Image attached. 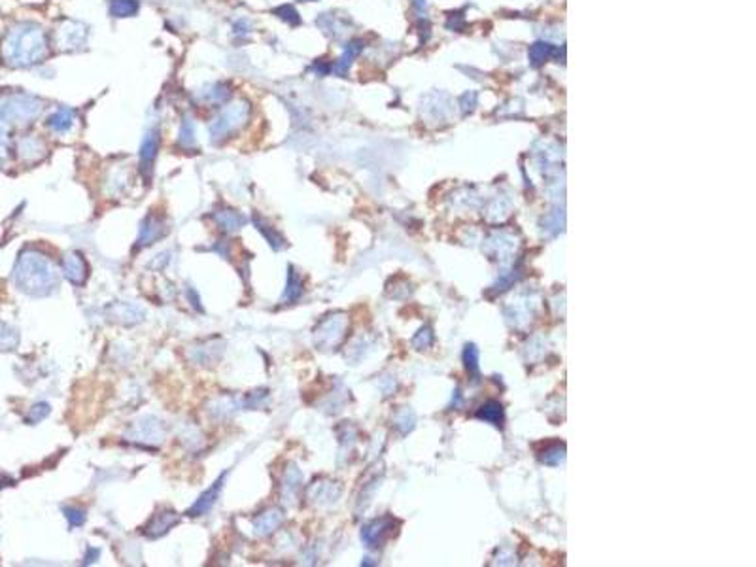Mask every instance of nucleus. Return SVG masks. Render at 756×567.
Instances as JSON below:
<instances>
[{
    "instance_id": "f257e3e1",
    "label": "nucleus",
    "mask_w": 756,
    "mask_h": 567,
    "mask_svg": "<svg viewBox=\"0 0 756 567\" xmlns=\"http://www.w3.org/2000/svg\"><path fill=\"white\" fill-rule=\"evenodd\" d=\"M17 289L33 297H46L59 286V271L50 257L36 250H25L13 269Z\"/></svg>"
},
{
    "instance_id": "f03ea898",
    "label": "nucleus",
    "mask_w": 756,
    "mask_h": 567,
    "mask_svg": "<svg viewBox=\"0 0 756 567\" xmlns=\"http://www.w3.org/2000/svg\"><path fill=\"white\" fill-rule=\"evenodd\" d=\"M47 38L44 29L36 23H17L8 31L2 42V57L10 66L25 68L46 57Z\"/></svg>"
},
{
    "instance_id": "7ed1b4c3",
    "label": "nucleus",
    "mask_w": 756,
    "mask_h": 567,
    "mask_svg": "<svg viewBox=\"0 0 756 567\" xmlns=\"http://www.w3.org/2000/svg\"><path fill=\"white\" fill-rule=\"evenodd\" d=\"M44 103L27 93H13L0 98V123L29 125L38 118Z\"/></svg>"
},
{
    "instance_id": "20e7f679",
    "label": "nucleus",
    "mask_w": 756,
    "mask_h": 567,
    "mask_svg": "<svg viewBox=\"0 0 756 567\" xmlns=\"http://www.w3.org/2000/svg\"><path fill=\"white\" fill-rule=\"evenodd\" d=\"M250 118V103L248 100H235L231 105L223 106V110L212 119L210 123V138L212 142H223L231 138L235 133L246 125Z\"/></svg>"
},
{
    "instance_id": "39448f33",
    "label": "nucleus",
    "mask_w": 756,
    "mask_h": 567,
    "mask_svg": "<svg viewBox=\"0 0 756 567\" xmlns=\"http://www.w3.org/2000/svg\"><path fill=\"white\" fill-rule=\"evenodd\" d=\"M159 146H161V135L157 129L146 130L144 135L142 146H140V172L146 182H150L153 174V165L159 156Z\"/></svg>"
},
{
    "instance_id": "423d86ee",
    "label": "nucleus",
    "mask_w": 756,
    "mask_h": 567,
    "mask_svg": "<svg viewBox=\"0 0 756 567\" xmlns=\"http://www.w3.org/2000/svg\"><path fill=\"white\" fill-rule=\"evenodd\" d=\"M57 46L66 52L82 50L87 42V27L76 21H66L65 25L57 31Z\"/></svg>"
},
{
    "instance_id": "0eeeda50",
    "label": "nucleus",
    "mask_w": 756,
    "mask_h": 567,
    "mask_svg": "<svg viewBox=\"0 0 756 567\" xmlns=\"http://www.w3.org/2000/svg\"><path fill=\"white\" fill-rule=\"evenodd\" d=\"M163 422H159V420L153 416L142 418L140 422H137L135 430L130 433L133 441H140V443L144 444L159 443V441H163Z\"/></svg>"
},
{
    "instance_id": "6e6552de",
    "label": "nucleus",
    "mask_w": 756,
    "mask_h": 567,
    "mask_svg": "<svg viewBox=\"0 0 756 567\" xmlns=\"http://www.w3.org/2000/svg\"><path fill=\"white\" fill-rule=\"evenodd\" d=\"M225 478H227V473H223L218 481H216L212 486H210L204 494H202L199 499H197L191 507H189L188 511V516H193V518H197V516H202V515H206L209 513L210 508L214 507L216 501H218V497H220V494H222V490H223V484H225Z\"/></svg>"
},
{
    "instance_id": "1a4fd4ad",
    "label": "nucleus",
    "mask_w": 756,
    "mask_h": 567,
    "mask_svg": "<svg viewBox=\"0 0 756 567\" xmlns=\"http://www.w3.org/2000/svg\"><path fill=\"white\" fill-rule=\"evenodd\" d=\"M63 274L74 286H84L85 278H87V267H85L84 257L78 252H70L63 257Z\"/></svg>"
},
{
    "instance_id": "9d476101",
    "label": "nucleus",
    "mask_w": 756,
    "mask_h": 567,
    "mask_svg": "<svg viewBox=\"0 0 756 567\" xmlns=\"http://www.w3.org/2000/svg\"><path fill=\"white\" fill-rule=\"evenodd\" d=\"M167 233V227L163 225V222L156 218V216H148L146 220L140 225V231H138L137 239V248H144V246H150L156 241H159L161 236H165Z\"/></svg>"
},
{
    "instance_id": "9b49d317",
    "label": "nucleus",
    "mask_w": 756,
    "mask_h": 567,
    "mask_svg": "<svg viewBox=\"0 0 756 567\" xmlns=\"http://www.w3.org/2000/svg\"><path fill=\"white\" fill-rule=\"evenodd\" d=\"M174 524H178V513H174V511H161V513H157V515L148 522V526L144 528V534L151 537V539H156V537H161V535L167 534Z\"/></svg>"
},
{
    "instance_id": "f8f14e48",
    "label": "nucleus",
    "mask_w": 756,
    "mask_h": 567,
    "mask_svg": "<svg viewBox=\"0 0 756 567\" xmlns=\"http://www.w3.org/2000/svg\"><path fill=\"white\" fill-rule=\"evenodd\" d=\"M112 318L119 322V324H125V326H135L138 322L144 319L142 308L137 307V305H130V303H116L110 307Z\"/></svg>"
},
{
    "instance_id": "ddd939ff",
    "label": "nucleus",
    "mask_w": 756,
    "mask_h": 567,
    "mask_svg": "<svg viewBox=\"0 0 756 567\" xmlns=\"http://www.w3.org/2000/svg\"><path fill=\"white\" fill-rule=\"evenodd\" d=\"M74 123H76V110H72L68 106H61L59 110H55L47 118V127L53 133H59V135L68 133L74 127Z\"/></svg>"
},
{
    "instance_id": "4468645a",
    "label": "nucleus",
    "mask_w": 756,
    "mask_h": 567,
    "mask_svg": "<svg viewBox=\"0 0 756 567\" xmlns=\"http://www.w3.org/2000/svg\"><path fill=\"white\" fill-rule=\"evenodd\" d=\"M284 520V513L280 508H269L265 513H261L257 518L254 520V528L257 535H271L274 529H278V526Z\"/></svg>"
},
{
    "instance_id": "2eb2a0df",
    "label": "nucleus",
    "mask_w": 756,
    "mask_h": 567,
    "mask_svg": "<svg viewBox=\"0 0 756 567\" xmlns=\"http://www.w3.org/2000/svg\"><path fill=\"white\" fill-rule=\"evenodd\" d=\"M216 223L220 225V229L227 231V233H235L239 229L246 223V218L241 214V212H235V210H218L214 212Z\"/></svg>"
},
{
    "instance_id": "dca6fc26",
    "label": "nucleus",
    "mask_w": 756,
    "mask_h": 567,
    "mask_svg": "<svg viewBox=\"0 0 756 567\" xmlns=\"http://www.w3.org/2000/svg\"><path fill=\"white\" fill-rule=\"evenodd\" d=\"M17 151H20L21 159H25V161H36V159H40L42 153L46 151V148H44V144H42L40 138L25 137L21 138L20 144H17Z\"/></svg>"
},
{
    "instance_id": "f3484780",
    "label": "nucleus",
    "mask_w": 756,
    "mask_h": 567,
    "mask_svg": "<svg viewBox=\"0 0 756 567\" xmlns=\"http://www.w3.org/2000/svg\"><path fill=\"white\" fill-rule=\"evenodd\" d=\"M199 97L209 105H222L231 97V89H229L227 84H212L204 91L199 93Z\"/></svg>"
},
{
    "instance_id": "a211bd4d",
    "label": "nucleus",
    "mask_w": 756,
    "mask_h": 567,
    "mask_svg": "<svg viewBox=\"0 0 756 567\" xmlns=\"http://www.w3.org/2000/svg\"><path fill=\"white\" fill-rule=\"evenodd\" d=\"M195 144H197L195 121H193V118L186 116V118L182 119V125H180V133H178V146H182V148H186V150H191V148H195Z\"/></svg>"
},
{
    "instance_id": "6ab92c4d",
    "label": "nucleus",
    "mask_w": 756,
    "mask_h": 567,
    "mask_svg": "<svg viewBox=\"0 0 756 567\" xmlns=\"http://www.w3.org/2000/svg\"><path fill=\"white\" fill-rule=\"evenodd\" d=\"M140 10L138 0H110V15L112 17H130L137 15Z\"/></svg>"
},
{
    "instance_id": "aec40b11",
    "label": "nucleus",
    "mask_w": 756,
    "mask_h": 567,
    "mask_svg": "<svg viewBox=\"0 0 756 567\" xmlns=\"http://www.w3.org/2000/svg\"><path fill=\"white\" fill-rule=\"evenodd\" d=\"M301 294H303V284H301L299 274L295 273L294 267H289V274H287V287L284 292V301L286 303H295L299 299Z\"/></svg>"
},
{
    "instance_id": "412c9836",
    "label": "nucleus",
    "mask_w": 756,
    "mask_h": 567,
    "mask_svg": "<svg viewBox=\"0 0 756 567\" xmlns=\"http://www.w3.org/2000/svg\"><path fill=\"white\" fill-rule=\"evenodd\" d=\"M254 223L257 225V229H259L261 233H263V236L267 239V242L271 244V248L280 250L282 246H284V236H282L278 231H274L271 225H267V223L263 222L261 218H257V216H254Z\"/></svg>"
},
{
    "instance_id": "4be33fe9",
    "label": "nucleus",
    "mask_w": 756,
    "mask_h": 567,
    "mask_svg": "<svg viewBox=\"0 0 756 567\" xmlns=\"http://www.w3.org/2000/svg\"><path fill=\"white\" fill-rule=\"evenodd\" d=\"M20 345V333L0 322V350H13Z\"/></svg>"
},
{
    "instance_id": "5701e85b",
    "label": "nucleus",
    "mask_w": 756,
    "mask_h": 567,
    "mask_svg": "<svg viewBox=\"0 0 756 567\" xmlns=\"http://www.w3.org/2000/svg\"><path fill=\"white\" fill-rule=\"evenodd\" d=\"M274 13L280 17L282 21H286V23H289V25H299V12L295 10L294 6H289V4H284V6H278L276 10H274Z\"/></svg>"
},
{
    "instance_id": "b1692460",
    "label": "nucleus",
    "mask_w": 756,
    "mask_h": 567,
    "mask_svg": "<svg viewBox=\"0 0 756 567\" xmlns=\"http://www.w3.org/2000/svg\"><path fill=\"white\" fill-rule=\"evenodd\" d=\"M65 516H66V520H68V524H70V526H74V528H78V526H82V524L85 522V511H84V508L66 507L65 508Z\"/></svg>"
},
{
    "instance_id": "393cba45",
    "label": "nucleus",
    "mask_w": 756,
    "mask_h": 567,
    "mask_svg": "<svg viewBox=\"0 0 756 567\" xmlns=\"http://www.w3.org/2000/svg\"><path fill=\"white\" fill-rule=\"evenodd\" d=\"M47 414H50V405L47 403L34 405L33 409H31V414H29V422H40V420H44Z\"/></svg>"
},
{
    "instance_id": "a878e982",
    "label": "nucleus",
    "mask_w": 756,
    "mask_h": 567,
    "mask_svg": "<svg viewBox=\"0 0 756 567\" xmlns=\"http://www.w3.org/2000/svg\"><path fill=\"white\" fill-rule=\"evenodd\" d=\"M6 150H8V146H6V135H4V130L0 129V163L6 159Z\"/></svg>"
},
{
    "instance_id": "bb28decb",
    "label": "nucleus",
    "mask_w": 756,
    "mask_h": 567,
    "mask_svg": "<svg viewBox=\"0 0 756 567\" xmlns=\"http://www.w3.org/2000/svg\"><path fill=\"white\" fill-rule=\"evenodd\" d=\"M305 2H307V0H305Z\"/></svg>"
}]
</instances>
